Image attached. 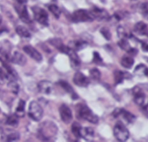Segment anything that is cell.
<instances>
[{"instance_id":"6da1fadb","label":"cell","mask_w":148,"mask_h":142,"mask_svg":"<svg viewBox=\"0 0 148 142\" xmlns=\"http://www.w3.org/2000/svg\"><path fill=\"white\" fill-rule=\"evenodd\" d=\"M58 128L52 121H45L40 124L38 132L42 138L46 141H49L57 134Z\"/></svg>"},{"instance_id":"7a4b0ae2","label":"cell","mask_w":148,"mask_h":142,"mask_svg":"<svg viewBox=\"0 0 148 142\" xmlns=\"http://www.w3.org/2000/svg\"><path fill=\"white\" fill-rule=\"evenodd\" d=\"M77 113L79 118L85 120L91 124H96L99 121L98 115H95L92 112V110L85 104H78L77 108Z\"/></svg>"},{"instance_id":"3957f363","label":"cell","mask_w":148,"mask_h":142,"mask_svg":"<svg viewBox=\"0 0 148 142\" xmlns=\"http://www.w3.org/2000/svg\"><path fill=\"white\" fill-rule=\"evenodd\" d=\"M114 135L117 141L124 142L127 141L130 137V132L125 125L121 121H119L114 128Z\"/></svg>"},{"instance_id":"277c9868","label":"cell","mask_w":148,"mask_h":142,"mask_svg":"<svg viewBox=\"0 0 148 142\" xmlns=\"http://www.w3.org/2000/svg\"><path fill=\"white\" fill-rule=\"evenodd\" d=\"M34 19L36 22L44 26L49 25V14L44 9L34 6L31 8Z\"/></svg>"},{"instance_id":"5b68a950","label":"cell","mask_w":148,"mask_h":142,"mask_svg":"<svg viewBox=\"0 0 148 142\" xmlns=\"http://www.w3.org/2000/svg\"><path fill=\"white\" fill-rule=\"evenodd\" d=\"M43 108L40 104L36 101H32L28 108V115L30 118L35 121H40L43 118Z\"/></svg>"},{"instance_id":"8992f818","label":"cell","mask_w":148,"mask_h":142,"mask_svg":"<svg viewBox=\"0 0 148 142\" xmlns=\"http://www.w3.org/2000/svg\"><path fill=\"white\" fill-rule=\"evenodd\" d=\"M72 20L74 23H85V22L92 21L93 19L91 17L89 11L85 10H76L72 14Z\"/></svg>"},{"instance_id":"52a82bcc","label":"cell","mask_w":148,"mask_h":142,"mask_svg":"<svg viewBox=\"0 0 148 142\" xmlns=\"http://www.w3.org/2000/svg\"><path fill=\"white\" fill-rule=\"evenodd\" d=\"M92 18L98 21H104V20H108L110 18L109 14L107 12L106 10L104 9L98 8L97 7H94L89 11Z\"/></svg>"},{"instance_id":"ba28073f","label":"cell","mask_w":148,"mask_h":142,"mask_svg":"<svg viewBox=\"0 0 148 142\" xmlns=\"http://www.w3.org/2000/svg\"><path fill=\"white\" fill-rule=\"evenodd\" d=\"M59 114L62 121L64 124H69L72 121V113L69 106L65 104H62L59 108Z\"/></svg>"},{"instance_id":"9c48e42d","label":"cell","mask_w":148,"mask_h":142,"mask_svg":"<svg viewBox=\"0 0 148 142\" xmlns=\"http://www.w3.org/2000/svg\"><path fill=\"white\" fill-rule=\"evenodd\" d=\"M15 10L18 14L20 20L25 23H30L31 19H30L29 13L27 12V9L25 4H19L15 7Z\"/></svg>"},{"instance_id":"30bf717a","label":"cell","mask_w":148,"mask_h":142,"mask_svg":"<svg viewBox=\"0 0 148 142\" xmlns=\"http://www.w3.org/2000/svg\"><path fill=\"white\" fill-rule=\"evenodd\" d=\"M73 82L77 86L82 87H86L89 85L90 79L87 77L84 74L80 72H77L75 74L73 77Z\"/></svg>"},{"instance_id":"8fae6325","label":"cell","mask_w":148,"mask_h":142,"mask_svg":"<svg viewBox=\"0 0 148 142\" xmlns=\"http://www.w3.org/2000/svg\"><path fill=\"white\" fill-rule=\"evenodd\" d=\"M132 94L134 102L138 105H143L145 100V95L141 88L139 87H134L132 89Z\"/></svg>"},{"instance_id":"7c38bea8","label":"cell","mask_w":148,"mask_h":142,"mask_svg":"<svg viewBox=\"0 0 148 142\" xmlns=\"http://www.w3.org/2000/svg\"><path fill=\"white\" fill-rule=\"evenodd\" d=\"M23 51L30 56V58L35 60L37 62H40L43 60V56L42 55L36 50L35 48L31 46H25L23 47Z\"/></svg>"},{"instance_id":"4fadbf2b","label":"cell","mask_w":148,"mask_h":142,"mask_svg":"<svg viewBox=\"0 0 148 142\" xmlns=\"http://www.w3.org/2000/svg\"><path fill=\"white\" fill-rule=\"evenodd\" d=\"M67 55L69 57L71 67L73 69H75V70H78L79 69V67H80L81 62L77 53H76V51L69 48Z\"/></svg>"},{"instance_id":"5bb4252c","label":"cell","mask_w":148,"mask_h":142,"mask_svg":"<svg viewBox=\"0 0 148 142\" xmlns=\"http://www.w3.org/2000/svg\"><path fill=\"white\" fill-rule=\"evenodd\" d=\"M49 43L54 46L56 48H57L59 51L62 53H66L67 54L68 51L69 50V48L68 46H66L63 43H62V39L58 38H51L49 40Z\"/></svg>"},{"instance_id":"9a60e30c","label":"cell","mask_w":148,"mask_h":142,"mask_svg":"<svg viewBox=\"0 0 148 142\" xmlns=\"http://www.w3.org/2000/svg\"><path fill=\"white\" fill-rule=\"evenodd\" d=\"M39 92L45 95H49L53 89V85L51 82L47 80L40 81L38 85Z\"/></svg>"},{"instance_id":"2e32d148","label":"cell","mask_w":148,"mask_h":142,"mask_svg":"<svg viewBox=\"0 0 148 142\" xmlns=\"http://www.w3.org/2000/svg\"><path fill=\"white\" fill-rule=\"evenodd\" d=\"M11 61L19 66H25L27 62V59L23 53L19 51H15L11 56Z\"/></svg>"},{"instance_id":"e0dca14e","label":"cell","mask_w":148,"mask_h":142,"mask_svg":"<svg viewBox=\"0 0 148 142\" xmlns=\"http://www.w3.org/2000/svg\"><path fill=\"white\" fill-rule=\"evenodd\" d=\"M134 31L140 36H147L148 25L143 22H139L134 25Z\"/></svg>"},{"instance_id":"ac0fdd59","label":"cell","mask_w":148,"mask_h":142,"mask_svg":"<svg viewBox=\"0 0 148 142\" xmlns=\"http://www.w3.org/2000/svg\"><path fill=\"white\" fill-rule=\"evenodd\" d=\"M2 139L5 141H16L20 139V134L12 130H8L7 132L3 134Z\"/></svg>"},{"instance_id":"d6986e66","label":"cell","mask_w":148,"mask_h":142,"mask_svg":"<svg viewBox=\"0 0 148 142\" xmlns=\"http://www.w3.org/2000/svg\"><path fill=\"white\" fill-rule=\"evenodd\" d=\"M87 45H88L87 42L83 40H72L69 42L68 47L75 51H79L86 48Z\"/></svg>"},{"instance_id":"ffe728a7","label":"cell","mask_w":148,"mask_h":142,"mask_svg":"<svg viewBox=\"0 0 148 142\" xmlns=\"http://www.w3.org/2000/svg\"><path fill=\"white\" fill-rule=\"evenodd\" d=\"M59 84L60 85V86L63 88L65 90V92H67L68 94H69V95L71 96V98H72V100H77L78 98L77 95L75 93V92L74 91L73 88L70 85H69L68 82H66V81H59Z\"/></svg>"},{"instance_id":"44dd1931","label":"cell","mask_w":148,"mask_h":142,"mask_svg":"<svg viewBox=\"0 0 148 142\" xmlns=\"http://www.w3.org/2000/svg\"><path fill=\"white\" fill-rule=\"evenodd\" d=\"M94 137V131L90 127L82 128L81 130L80 138L85 139L86 141H91Z\"/></svg>"},{"instance_id":"7402d4cb","label":"cell","mask_w":148,"mask_h":142,"mask_svg":"<svg viewBox=\"0 0 148 142\" xmlns=\"http://www.w3.org/2000/svg\"><path fill=\"white\" fill-rule=\"evenodd\" d=\"M129 73L127 72H121V71L116 70L114 72V79H115L116 85H118V84L122 83V82L124 81V79H127L128 76H127Z\"/></svg>"},{"instance_id":"603a6c76","label":"cell","mask_w":148,"mask_h":142,"mask_svg":"<svg viewBox=\"0 0 148 142\" xmlns=\"http://www.w3.org/2000/svg\"><path fill=\"white\" fill-rule=\"evenodd\" d=\"M134 63V60L131 56H124L121 60V64L125 69H132Z\"/></svg>"},{"instance_id":"cb8c5ba5","label":"cell","mask_w":148,"mask_h":142,"mask_svg":"<svg viewBox=\"0 0 148 142\" xmlns=\"http://www.w3.org/2000/svg\"><path fill=\"white\" fill-rule=\"evenodd\" d=\"M15 32L17 33V34L19 36L22 38H30L31 36V34L29 32V30L26 28L25 27L22 25H19L16 27Z\"/></svg>"},{"instance_id":"d4e9b609","label":"cell","mask_w":148,"mask_h":142,"mask_svg":"<svg viewBox=\"0 0 148 142\" xmlns=\"http://www.w3.org/2000/svg\"><path fill=\"white\" fill-rule=\"evenodd\" d=\"M10 61H11V56H10L8 52L4 48H0V61L3 65L8 64Z\"/></svg>"},{"instance_id":"484cf974","label":"cell","mask_w":148,"mask_h":142,"mask_svg":"<svg viewBox=\"0 0 148 142\" xmlns=\"http://www.w3.org/2000/svg\"><path fill=\"white\" fill-rule=\"evenodd\" d=\"M148 73V68L143 63H140L138 66H136L134 69V74L138 76H146Z\"/></svg>"},{"instance_id":"4316f807","label":"cell","mask_w":148,"mask_h":142,"mask_svg":"<svg viewBox=\"0 0 148 142\" xmlns=\"http://www.w3.org/2000/svg\"><path fill=\"white\" fill-rule=\"evenodd\" d=\"M25 108V102L23 100H20L19 101L17 108H16L15 115L17 117H24Z\"/></svg>"},{"instance_id":"83f0119b","label":"cell","mask_w":148,"mask_h":142,"mask_svg":"<svg viewBox=\"0 0 148 142\" xmlns=\"http://www.w3.org/2000/svg\"><path fill=\"white\" fill-rule=\"evenodd\" d=\"M121 115H122L124 119L125 120L128 124H133L136 120V117L134 116L133 114H132L131 113H130L127 111H125V110L124 109H123Z\"/></svg>"},{"instance_id":"f1b7e54d","label":"cell","mask_w":148,"mask_h":142,"mask_svg":"<svg viewBox=\"0 0 148 142\" xmlns=\"http://www.w3.org/2000/svg\"><path fill=\"white\" fill-rule=\"evenodd\" d=\"M118 45L122 50L125 51L127 53H129V52L132 50V47L130 46V43H129L128 40H127V38L120 39L119 41L118 42Z\"/></svg>"},{"instance_id":"f546056e","label":"cell","mask_w":148,"mask_h":142,"mask_svg":"<svg viewBox=\"0 0 148 142\" xmlns=\"http://www.w3.org/2000/svg\"><path fill=\"white\" fill-rule=\"evenodd\" d=\"M82 127L81 126L80 124L77 122H74L72 125V132L73 135L77 138H80L81 130Z\"/></svg>"},{"instance_id":"4dcf8cb0","label":"cell","mask_w":148,"mask_h":142,"mask_svg":"<svg viewBox=\"0 0 148 142\" xmlns=\"http://www.w3.org/2000/svg\"><path fill=\"white\" fill-rule=\"evenodd\" d=\"M48 8H49V11L52 13V14L56 19L59 18L61 14H62V10L57 5H56V4H50V5H49Z\"/></svg>"},{"instance_id":"1f68e13d","label":"cell","mask_w":148,"mask_h":142,"mask_svg":"<svg viewBox=\"0 0 148 142\" xmlns=\"http://www.w3.org/2000/svg\"><path fill=\"white\" fill-rule=\"evenodd\" d=\"M19 124V120L18 117L14 114V115H12L8 116L7 121H6V124L8 126L12 127H16Z\"/></svg>"},{"instance_id":"d6a6232c","label":"cell","mask_w":148,"mask_h":142,"mask_svg":"<svg viewBox=\"0 0 148 142\" xmlns=\"http://www.w3.org/2000/svg\"><path fill=\"white\" fill-rule=\"evenodd\" d=\"M7 86H8V88L12 93H14V95H17L19 91V85L15 80L11 79V80L9 81Z\"/></svg>"},{"instance_id":"836d02e7","label":"cell","mask_w":148,"mask_h":142,"mask_svg":"<svg viewBox=\"0 0 148 142\" xmlns=\"http://www.w3.org/2000/svg\"><path fill=\"white\" fill-rule=\"evenodd\" d=\"M90 76L92 80L95 81V82H98L101 77V72L96 68H94L90 71Z\"/></svg>"},{"instance_id":"e575fe53","label":"cell","mask_w":148,"mask_h":142,"mask_svg":"<svg viewBox=\"0 0 148 142\" xmlns=\"http://www.w3.org/2000/svg\"><path fill=\"white\" fill-rule=\"evenodd\" d=\"M140 12L145 19H148V2H144L140 6Z\"/></svg>"},{"instance_id":"d590c367","label":"cell","mask_w":148,"mask_h":142,"mask_svg":"<svg viewBox=\"0 0 148 142\" xmlns=\"http://www.w3.org/2000/svg\"><path fill=\"white\" fill-rule=\"evenodd\" d=\"M9 76L7 73H6L3 69L0 67V85H3L7 82Z\"/></svg>"},{"instance_id":"8d00e7d4","label":"cell","mask_w":148,"mask_h":142,"mask_svg":"<svg viewBox=\"0 0 148 142\" xmlns=\"http://www.w3.org/2000/svg\"><path fill=\"white\" fill-rule=\"evenodd\" d=\"M117 33H118L119 37L121 38H127L129 37L126 30L124 27H121V26H119L118 27V29H117Z\"/></svg>"},{"instance_id":"74e56055","label":"cell","mask_w":148,"mask_h":142,"mask_svg":"<svg viewBox=\"0 0 148 142\" xmlns=\"http://www.w3.org/2000/svg\"><path fill=\"white\" fill-rule=\"evenodd\" d=\"M101 34L103 35V37L105 38L106 40H111V33L108 28H106V27H103V28H101Z\"/></svg>"},{"instance_id":"f35d334b","label":"cell","mask_w":148,"mask_h":142,"mask_svg":"<svg viewBox=\"0 0 148 142\" xmlns=\"http://www.w3.org/2000/svg\"><path fill=\"white\" fill-rule=\"evenodd\" d=\"M92 62L98 65H101L103 63V59L101 57L98 52H94L93 53V59H92Z\"/></svg>"},{"instance_id":"ab89813d","label":"cell","mask_w":148,"mask_h":142,"mask_svg":"<svg viewBox=\"0 0 148 142\" xmlns=\"http://www.w3.org/2000/svg\"><path fill=\"white\" fill-rule=\"evenodd\" d=\"M122 111L123 109H121V108H116V109L113 112V115H114V118H118L119 116H120L121 113H122Z\"/></svg>"},{"instance_id":"60d3db41","label":"cell","mask_w":148,"mask_h":142,"mask_svg":"<svg viewBox=\"0 0 148 142\" xmlns=\"http://www.w3.org/2000/svg\"><path fill=\"white\" fill-rule=\"evenodd\" d=\"M142 48L144 51L148 52V43L146 42H142Z\"/></svg>"},{"instance_id":"b9f144b4","label":"cell","mask_w":148,"mask_h":142,"mask_svg":"<svg viewBox=\"0 0 148 142\" xmlns=\"http://www.w3.org/2000/svg\"><path fill=\"white\" fill-rule=\"evenodd\" d=\"M19 4H25L27 3V0H15Z\"/></svg>"},{"instance_id":"7bdbcfd3","label":"cell","mask_w":148,"mask_h":142,"mask_svg":"<svg viewBox=\"0 0 148 142\" xmlns=\"http://www.w3.org/2000/svg\"><path fill=\"white\" fill-rule=\"evenodd\" d=\"M1 21H2V17H1V16L0 15V25H1Z\"/></svg>"},{"instance_id":"ee69618b","label":"cell","mask_w":148,"mask_h":142,"mask_svg":"<svg viewBox=\"0 0 148 142\" xmlns=\"http://www.w3.org/2000/svg\"><path fill=\"white\" fill-rule=\"evenodd\" d=\"M147 76L148 77V73H147Z\"/></svg>"}]
</instances>
